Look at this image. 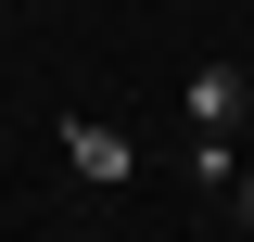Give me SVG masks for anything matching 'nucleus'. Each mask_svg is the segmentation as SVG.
I'll return each instance as SVG.
<instances>
[{
    "mask_svg": "<svg viewBox=\"0 0 254 242\" xmlns=\"http://www.w3.org/2000/svg\"><path fill=\"white\" fill-rule=\"evenodd\" d=\"M64 166H76L89 191H127V179H140V140L102 127V115H64Z\"/></svg>",
    "mask_w": 254,
    "mask_h": 242,
    "instance_id": "f257e3e1",
    "label": "nucleus"
},
{
    "mask_svg": "<svg viewBox=\"0 0 254 242\" xmlns=\"http://www.w3.org/2000/svg\"><path fill=\"white\" fill-rule=\"evenodd\" d=\"M190 140H242V64H190Z\"/></svg>",
    "mask_w": 254,
    "mask_h": 242,
    "instance_id": "f03ea898",
    "label": "nucleus"
},
{
    "mask_svg": "<svg viewBox=\"0 0 254 242\" xmlns=\"http://www.w3.org/2000/svg\"><path fill=\"white\" fill-rule=\"evenodd\" d=\"M229 217H242V230H254V179H229Z\"/></svg>",
    "mask_w": 254,
    "mask_h": 242,
    "instance_id": "7ed1b4c3",
    "label": "nucleus"
},
{
    "mask_svg": "<svg viewBox=\"0 0 254 242\" xmlns=\"http://www.w3.org/2000/svg\"><path fill=\"white\" fill-rule=\"evenodd\" d=\"M242 115H254V77H242Z\"/></svg>",
    "mask_w": 254,
    "mask_h": 242,
    "instance_id": "20e7f679",
    "label": "nucleus"
}]
</instances>
